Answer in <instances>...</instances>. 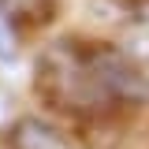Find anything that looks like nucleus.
<instances>
[{
  "label": "nucleus",
  "instance_id": "1",
  "mask_svg": "<svg viewBox=\"0 0 149 149\" xmlns=\"http://www.w3.org/2000/svg\"><path fill=\"white\" fill-rule=\"evenodd\" d=\"M15 149H67L60 142V134L37 119H22L15 130Z\"/></svg>",
  "mask_w": 149,
  "mask_h": 149
},
{
  "label": "nucleus",
  "instance_id": "2",
  "mask_svg": "<svg viewBox=\"0 0 149 149\" xmlns=\"http://www.w3.org/2000/svg\"><path fill=\"white\" fill-rule=\"evenodd\" d=\"M15 52V34H11V22H8V15L0 11V60L4 56Z\"/></svg>",
  "mask_w": 149,
  "mask_h": 149
}]
</instances>
